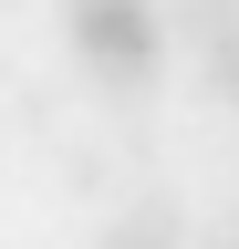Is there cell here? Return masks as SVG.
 <instances>
[{"instance_id":"1","label":"cell","mask_w":239,"mask_h":249,"mask_svg":"<svg viewBox=\"0 0 239 249\" xmlns=\"http://www.w3.org/2000/svg\"><path fill=\"white\" fill-rule=\"evenodd\" d=\"M63 31H73V52L94 62L104 93H146L156 83V52H166L156 0H63Z\"/></svg>"},{"instance_id":"2","label":"cell","mask_w":239,"mask_h":249,"mask_svg":"<svg viewBox=\"0 0 239 249\" xmlns=\"http://www.w3.org/2000/svg\"><path fill=\"white\" fill-rule=\"evenodd\" d=\"M104 249H177V208H166V197H135V208L104 229Z\"/></svg>"},{"instance_id":"3","label":"cell","mask_w":239,"mask_h":249,"mask_svg":"<svg viewBox=\"0 0 239 249\" xmlns=\"http://www.w3.org/2000/svg\"><path fill=\"white\" fill-rule=\"evenodd\" d=\"M177 31H187L198 52H208V42H229V31H239V0H177Z\"/></svg>"},{"instance_id":"4","label":"cell","mask_w":239,"mask_h":249,"mask_svg":"<svg viewBox=\"0 0 239 249\" xmlns=\"http://www.w3.org/2000/svg\"><path fill=\"white\" fill-rule=\"evenodd\" d=\"M219 249H239V239H219Z\"/></svg>"}]
</instances>
